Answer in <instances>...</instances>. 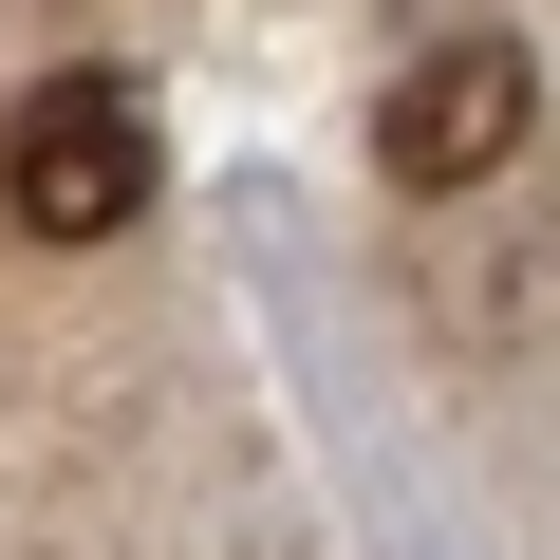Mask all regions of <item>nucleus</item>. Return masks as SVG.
<instances>
[{
  "mask_svg": "<svg viewBox=\"0 0 560 560\" xmlns=\"http://www.w3.org/2000/svg\"><path fill=\"white\" fill-rule=\"evenodd\" d=\"M150 187H168V150H150L131 75H38V94H20V131H0V224H38V243H131Z\"/></svg>",
  "mask_w": 560,
  "mask_h": 560,
  "instance_id": "f257e3e1",
  "label": "nucleus"
},
{
  "mask_svg": "<svg viewBox=\"0 0 560 560\" xmlns=\"http://www.w3.org/2000/svg\"><path fill=\"white\" fill-rule=\"evenodd\" d=\"M523 131H541V75H523V38H430L393 94H374V168L393 187H486V168H523Z\"/></svg>",
  "mask_w": 560,
  "mask_h": 560,
  "instance_id": "f03ea898",
  "label": "nucleus"
}]
</instances>
